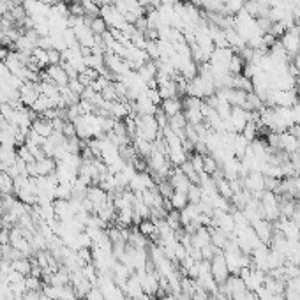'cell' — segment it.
Returning <instances> with one entry per match:
<instances>
[{"label":"cell","mask_w":300,"mask_h":300,"mask_svg":"<svg viewBox=\"0 0 300 300\" xmlns=\"http://www.w3.org/2000/svg\"><path fill=\"white\" fill-rule=\"evenodd\" d=\"M281 44H283L284 51L288 53V57L295 59L300 53V32L297 27H292L290 30H286L281 35Z\"/></svg>","instance_id":"1"},{"label":"cell","mask_w":300,"mask_h":300,"mask_svg":"<svg viewBox=\"0 0 300 300\" xmlns=\"http://www.w3.org/2000/svg\"><path fill=\"white\" fill-rule=\"evenodd\" d=\"M210 272H212V277L216 279L217 284H223L228 281L230 270H228V265H226V260H224L223 253L216 254V256L210 260Z\"/></svg>","instance_id":"2"},{"label":"cell","mask_w":300,"mask_h":300,"mask_svg":"<svg viewBox=\"0 0 300 300\" xmlns=\"http://www.w3.org/2000/svg\"><path fill=\"white\" fill-rule=\"evenodd\" d=\"M41 96V87L39 83H32V81H25V83L20 87V99L23 102V106L27 108H32L35 104V101Z\"/></svg>","instance_id":"3"},{"label":"cell","mask_w":300,"mask_h":300,"mask_svg":"<svg viewBox=\"0 0 300 300\" xmlns=\"http://www.w3.org/2000/svg\"><path fill=\"white\" fill-rule=\"evenodd\" d=\"M251 226H253L254 233L258 235V238L263 242V244H270L272 235H274V226H272L270 221L258 219V221H254V223H251Z\"/></svg>","instance_id":"4"},{"label":"cell","mask_w":300,"mask_h":300,"mask_svg":"<svg viewBox=\"0 0 300 300\" xmlns=\"http://www.w3.org/2000/svg\"><path fill=\"white\" fill-rule=\"evenodd\" d=\"M87 200H90V201H92L94 212H96L99 207H102V205L110 200V195H108L104 189H101L99 186H90L89 191H87Z\"/></svg>","instance_id":"5"},{"label":"cell","mask_w":300,"mask_h":300,"mask_svg":"<svg viewBox=\"0 0 300 300\" xmlns=\"http://www.w3.org/2000/svg\"><path fill=\"white\" fill-rule=\"evenodd\" d=\"M124 293H126V297L127 299H131V300H134V299H138V297L143 293V288H141V283H140V277L136 275V272H133L131 274V277L126 281V284H124Z\"/></svg>","instance_id":"6"},{"label":"cell","mask_w":300,"mask_h":300,"mask_svg":"<svg viewBox=\"0 0 300 300\" xmlns=\"http://www.w3.org/2000/svg\"><path fill=\"white\" fill-rule=\"evenodd\" d=\"M46 72L50 74L51 81L57 85V87H67L69 83V76L66 74L62 66H48Z\"/></svg>","instance_id":"7"},{"label":"cell","mask_w":300,"mask_h":300,"mask_svg":"<svg viewBox=\"0 0 300 300\" xmlns=\"http://www.w3.org/2000/svg\"><path fill=\"white\" fill-rule=\"evenodd\" d=\"M35 166H37L39 177H50V175L55 173L57 159L55 157H42V159L35 161Z\"/></svg>","instance_id":"8"},{"label":"cell","mask_w":300,"mask_h":300,"mask_svg":"<svg viewBox=\"0 0 300 300\" xmlns=\"http://www.w3.org/2000/svg\"><path fill=\"white\" fill-rule=\"evenodd\" d=\"M136 72H138V76H140L145 83H150V81L157 80V66H156V62H154V60H148V62H145Z\"/></svg>","instance_id":"9"},{"label":"cell","mask_w":300,"mask_h":300,"mask_svg":"<svg viewBox=\"0 0 300 300\" xmlns=\"http://www.w3.org/2000/svg\"><path fill=\"white\" fill-rule=\"evenodd\" d=\"M161 110L165 111L166 117H173V115L180 113L182 110H184V106H182V101L178 98H173V99H163V102H161L159 106Z\"/></svg>","instance_id":"10"},{"label":"cell","mask_w":300,"mask_h":300,"mask_svg":"<svg viewBox=\"0 0 300 300\" xmlns=\"http://www.w3.org/2000/svg\"><path fill=\"white\" fill-rule=\"evenodd\" d=\"M32 131H35L39 136H42V138H50L51 133H53V126H51V120L39 117L37 120H34V122H32Z\"/></svg>","instance_id":"11"},{"label":"cell","mask_w":300,"mask_h":300,"mask_svg":"<svg viewBox=\"0 0 300 300\" xmlns=\"http://www.w3.org/2000/svg\"><path fill=\"white\" fill-rule=\"evenodd\" d=\"M18 159V154L14 150V147H7V145H2L0 147V163L4 165V168L7 169L9 166H13Z\"/></svg>","instance_id":"12"},{"label":"cell","mask_w":300,"mask_h":300,"mask_svg":"<svg viewBox=\"0 0 300 300\" xmlns=\"http://www.w3.org/2000/svg\"><path fill=\"white\" fill-rule=\"evenodd\" d=\"M169 203H171V207L177 208V210H182V208H186L189 205V198H187V193L186 191H178L175 189L171 198H169Z\"/></svg>","instance_id":"13"},{"label":"cell","mask_w":300,"mask_h":300,"mask_svg":"<svg viewBox=\"0 0 300 300\" xmlns=\"http://www.w3.org/2000/svg\"><path fill=\"white\" fill-rule=\"evenodd\" d=\"M127 244L134 247V249H147L148 247V238L143 237L140 232H131L129 233V238H127Z\"/></svg>","instance_id":"14"},{"label":"cell","mask_w":300,"mask_h":300,"mask_svg":"<svg viewBox=\"0 0 300 300\" xmlns=\"http://www.w3.org/2000/svg\"><path fill=\"white\" fill-rule=\"evenodd\" d=\"M14 193V178L9 173L0 171V195H13Z\"/></svg>","instance_id":"15"},{"label":"cell","mask_w":300,"mask_h":300,"mask_svg":"<svg viewBox=\"0 0 300 300\" xmlns=\"http://www.w3.org/2000/svg\"><path fill=\"white\" fill-rule=\"evenodd\" d=\"M165 221H166V224H168L169 228L173 230V232H178V230L184 228V226H182V223H180V210H177V208H171V210H168Z\"/></svg>","instance_id":"16"},{"label":"cell","mask_w":300,"mask_h":300,"mask_svg":"<svg viewBox=\"0 0 300 300\" xmlns=\"http://www.w3.org/2000/svg\"><path fill=\"white\" fill-rule=\"evenodd\" d=\"M11 268L16 272H20L21 275H30V268H32V263H30L29 258H21V260H14L11 262Z\"/></svg>","instance_id":"17"},{"label":"cell","mask_w":300,"mask_h":300,"mask_svg":"<svg viewBox=\"0 0 300 300\" xmlns=\"http://www.w3.org/2000/svg\"><path fill=\"white\" fill-rule=\"evenodd\" d=\"M203 171L207 175H216L217 171H219V165H217V161L214 156H210V154H207V156H203Z\"/></svg>","instance_id":"18"},{"label":"cell","mask_w":300,"mask_h":300,"mask_svg":"<svg viewBox=\"0 0 300 300\" xmlns=\"http://www.w3.org/2000/svg\"><path fill=\"white\" fill-rule=\"evenodd\" d=\"M50 108H55V102L51 101L50 98H46V96H42V94H41V96H39V99H37V101H35V104L32 106V110L37 111L39 115L44 113V111L50 110Z\"/></svg>","instance_id":"19"},{"label":"cell","mask_w":300,"mask_h":300,"mask_svg":"<svg viewBox=\"0 0 300 300\" xmlns=\"http://www.w3.org/2000/svg\"><path fill=\"white\" fill-rule=\"evenodd\" d=\"M90 30H92L94 35H102L108 30V23H106L104 20H102L101 16L94 18L92 23H90Z\"/></svg>","instance_id":"20"},{"label":"cell","mask_w":300,"mask_h":300,"mask_svg":"<svg viewBox=\"0 0 300 300\" xmlns=\"http://www.w3.org/2000/svg\"><path fill=\"white\" fill-rule=\"evenodd\" d=\"M25 286H27V292H41V290H42L41 277L27 275V277H25Z\"/></svg>","instance_id":"21"},{"label":"cell","mask_w":300,"mask_h":300,"mask_svg":"<svg viewBox=\"0 0 300 300\" xmlns=\"http://www.w3.org/2000/svg\"><path fill=\"white\" fill-rule=\"evenodd\" d=\"M62 134H64V138H66V140L76 138L78 131H76V126H74V122H71V120H66V122H64V127H62Z\"/></svg>","instance_id":"22"},{"label":"cell","mask_w":300,"mask_h":300,"mask_svg":"<svg viewBox=\"0 0 300 300\" xmlns=\"http://www.w3.org/2000/svg\"><path fill=\"white\" fill-rule=\"evenodd\" d=\"M16 154H18V157H20L21 161H25L27 165H30V163H35L34 156H32V152L29 150V147H27V145H21V147H18Z\"/></svg>","instance_id":"23"},{"label":"cell","mask_w":300,"mask_h":300,"mask_svg":"<svg viewBox=\"0 0 300 300\" xmlns=\"http://www.w3.org/2000/svg\"><path fill=\"white\" fill-rule=\"evenodd\" d=\"M59 300H80V299H78L76 292L72 290L71 284H67V286H62V288H60Z\"/></svg>","instance_id":"24"},{"label":"cell","mask_w":300,"mask_h":300,"mask_svg":"<svg viewBox=\"0 0 300 300\" xmlns=\"http://www.w3.org/2000/svg\"><path fill=\"white\" fill-rule=\"evenodd\" d=\"M48 60H50V66H60L62 64V51L57 50V48H50L46 50Z\"/></svg>","instance_id":"25"},{"label":"cell","mask_w":300,"mask_h":300,"mask_svg":"<svg viewBox=\"0 0 300 300\" xmlns=\"http://www.w3.org/2000/svg\"><path fill=\"white\" fill-rule=\"evenodd\" d=\"M85 300H106V297H104V293H102L101 288H99V286H92V290L87 293Z\"/></svg>","instance_id":"26"},{"label":"cell","mask_w":300,"mask_h":300,"mask_svg":"<svg viewBox=\"0 0 300 300\" xmlns=\"http://www.w3.org/2000/svg\"><path fill=\"white\" fill-rule=\"evenodd\" d=\"M69 14H71V16H76V18H83L85 16L83 5L78 4V2H72V4H69Z\"/></svg>","instance_id":"27"},{"label":"cell","mask_w":300,"mask_h":300,"mask_svg":"<svg viewBox=\"0 0 300 300\" xmlns=\"http://www.w3.org/2000/svg\"><path fill=\"white\" fill-rule=\"evenodd\" d=\"M154 117H156V120H157V124H159V127H161V131L165 129V127H168V117H166V113L161 108H157V111L154 113Z\"/></svg>","instance_id":"28"},{"label":"cell","mask_w":300,"mask_h":300,"mask_svg":"<svg viewBox=\"0 0 300 300\" xmlns=\"http://www.w3.org/2000/svg\"><path fill=\"white\" fill-rule=\"evenodd\" d=\"M67 87H69V89H71L74 94H78L80 98H81V94H83V90H85V87L80 83V81H78V78H76V80H69Z\"/></svg>","instance_id":"29"},{"label":"cell","mask_w":300,"mask_h":300,"mask_svg":"<svg viewBox=\"0 0 300 300\" xmlns=\"http://www.w3.org/2000/svg\"><path fill=\"white\" fill-rule=\"evenodd\" d=\"M9 55H11V51H9V48H7V46H4V44H0V62H5Z\"/></svg>","instance_id":"30"},{"label":"cell","mask_w":300,"mask_h":300,"mask_svg":"<svg viewBox=\"0 0 300 300\" xmlns=\"http://www.w3.org/2000/svg\"><path fill=\"white\" fill-rule=\"evenodd\" d=\"M288 131H290L293 136H295V140L299 141V145H300V126H299V124H295V126H292V127H290V129H288Z\"/></svg>","instance_id":"31"},{"label":"cell","mask_w":300,"mask_h":300,"mask_svg":"<svg viewBox=\"0 0 300 300\" xmlns=\"http://www.w3.org/2000/svg\"><path fill=\"white\" fill-rule=\"evenodd\" d=\"M44 7H53V5H57L59 4V0H39Z\"/></svg>","instance_id":"32"},{"label":"cell","mask_w":300,"mask_h":300,"mask_svg":"<svg viewBox=\"0 0 300 300\" xmlns=\"http://www.w3.org/2000/svg\"><path fill=\"white\" fill-rule=\"evenodd\" d=\"M157 300H178V297L173 295V293H166L165 297H161V299H157Z\"/></svg>","instance_id":"33"},{"label":"cell","mask_w":300,"mask_h":300,"mask_svg":"<svg viewBox=\"0 0 300 300\" xmlns=\"http://www.w3.org/2000/svg\"><path fill=\"white\" fill-rule=\"evenodd\" d=\"M0 300H7V297H5L4 293H0Z\"/></svg>","instance_id":"34"},{"label":"cell","mask_w":300,"mask_h":300,"mask_svg":"<svg viewBox=\"0 0 300 300\" xmlns=\"http://www.w3.org/2000/svg\"><path fill=\"white\" fill-rule=\"evenodd\" d=\"M177 2H184V0H177Z\"/></svg>","instance_id":"35"},{"label":"cell","mask_w":300,"mask_h":300,"mask_svg":"<svg viewBox=\"0 0 300 300\" xmlns=\"http://www.w3.org/2000/svg\"><path fill=\"white\" fill-rule=\"evenodd\" d=\"M80 300H83V299H80Z\"/></svg>","instance_id":"36"}]
</instances>
